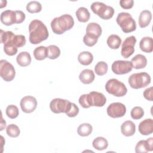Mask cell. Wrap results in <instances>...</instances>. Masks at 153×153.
<instances>
[{
  "label": "cell",
  "mask_w": 153,
  "mask_h": 153,
  "mask_svg": "<svg viewBox=\"0 0 153 153\" xmlns=\"http://www.w3.org/2000/svg\"><path fill=\"white\" fill-rule=\"evenodd\" d=\"M29 41L32 44H38L46 40L48 36V31L44 23L37 19L33 20L29 25Z\"/></svg>",
  "instance_id": "cell-1"
},
{
  "label": "cell",
  "mask_w": 153,
  "mask_h": 153,
  "mask_svg": "<svg viewBox=\"0 0 153 153\" xmlns=\"http://www.w3.org/2000/svg\"><path fill=\"white\" fill-rule=\"evenodd\" d=\"M74 25V20L70 14H63L54 18L51 22V27L53 32L57 35L63 34L66 30L72 28Z\"/></svg>",
  "instance_id": "cell-2"
},
{
  "label": "cell",
  "mask_w": 153,
  "mask_h": 153,
  "mask_svg": "<svg viewBox=\"0 0 153 153\" xmlns=\"http://www.w3.org/2000/svg\"><path fill=\"white\" fill-rule=\"evenodd\" d=\"M116 21L124 33L133 32L136 29V23L130 13L121 12L117 17Z\"/></svg>",
  "instance_id": "cell-3"
},
{
  "label": "cell",
  "mask_w": 153,
  "mask_h": 153,
  "mask_svg": "<svg viewBox=\"0 0 153 153\" xmlns=\"http://www.w3.org/2000/svg\"><path fill=\"white\" fill-rule=\"evenodd\" d=\"M1 43L6 44L11 43L16 47H22L26 42V38L23 35H15L11 31H4L1 29Z\"/></svg>",
  "instance_id": "cell-4"
},
{
  "label": "cell",
  "mask_w": 153,
  "mask_h": 153,
  "mask_svg": "<svg viewBox=\"0 0 153 153\" xmlns=\"http://www.w3.org/2000/svg\"><path fill=\"white\" fill-rule=\"evenodd\" d=\"M151 76L146 72L134 73L128 79L130 86L134 89H139L148 86L151 82Z\"/></svg>",
  "instance_id": "cell-5"
},
{
  "label": "cell",
  "mask_w": 153,
  "mask_h": 153,
  "mask_svg": "<svg viewBox=\"0 0 153 153\" xmlns=\"http://www.w3.org/2000/svg\"><path fill=\"white\" fill-rule=\"evenodd\" d=\"M106 91L116 97H123L127 92V88L125 84L115 78L109 79L105 84Z\"/></svg>",
  "instance_id": "cell-6"
},
{
  "label": "cell",
  "mask_w": 153,
  "mask_h": 153,
  "mask_svg": "<svg viewBox=\"0 0 153 153\" xmlns=\"http://www.w3.org/2000/svg\"><path fill=\"white\" fill-rule=\"evenodd\" d=\"M92 11L103 20L111 19L114 14V8L101 2H94L90 6Z\"/></svg>",
  "instance_id": "cell-7"
},
{
  "label": "cell",
  "mask_w": 153,
  "mask_h": 153,
  "mask_svg": "<svg viewBox=\"0 0 153 153\" xmlns=\"http://www.w3.org/2000/svg\"><path fill=\"white\" fill-rule=\"evenodd\" d=\"M71 102L68 100L60 98L53 99L50 103L51 111L55 114L66 113L71 108Z\"/></svg>",
  "instance_id": "cell-8"
},
{
  "label": "cell",
  "mask_w": 153,
  "mask_h": 153,
  "mask_svg": "<svg viewBox=\"0 0 153 153\" xmlns=\"http://www.w3.org/2000/svg\"><path fill=\"white\" fill-rule=\"evenodd\" d=\"M0 75L5 81H11L16 75L14 66L6 60L0 61Z\"/></svg>",
  "instance_id": "cell-9"
},
{
  "label": "cell",
  "mask_w": 153,
  "mask_h": 153,
  "mask_svg": "<svg viewBox=\"0 0 153 153\" xmlns=\"http://www.w3.org/2000/svg\"><path fill=\"white\" fill-rule=\"evenodd\" d=\"M112 72L117 75L126 74L133 69L131 62L128 60H116L112 64Z\"/></svg>",
  "instance_id": "cell-10"
},
{
  "label": "cell",
  "mask_w": 153,
  "mask_h": 153,
  "mask_svg": "<svg viewBox=\"0 0 153 153\" xmlns=\"http://www.w3.org/2000/svg\"><path fill=\"white\" fill-rule=\"evenodd\" d=\"M107 114L111 118H116L123 117L126 113V106L120 102L111 103L106 109Z\"/></svg>",
  "instance_id": "cell-11"
},
{
  "label": "cell",
  "mask_w": 153,
  "mask_h": 153,
  "mask_svg": "<svg viewBox=\"0 0 153 153\" xmlns=\"http://www.w3.org/2000/svg\"><path fill=\"white\" fill-rule=\"evenodd\" d=\"M136 38L134 36L131 35L125 39L124 41L121 50V54L124 58H128L134 52V45L136 43Z\"/></svg>",
  "instance_id": "cell-12"
},
{
  "label": "cell",
  "mask_w": 153,
  "mask_h": 153,
  "mask_svg": "<svg viewBox=\"0 0 153 153\" xmlns=\"http://www.w3.org/2000/svg\"><path fill=\"white\" fill-rule=\"evenodd\" d=\"M36 99L31 96H26L23 97L20 103V108L25 113H31L33 112L37 106Z\"/></svg>",
  "instance_id": "cell-13"
},
{
  "label": "cell",
  "mask_w": 153,
  "mask_h": 153,
  "mask_svg": "<svg viewBox=\"0 0 153 153\" xmlns=\"http://www.w3.org/2000/svg\"><path fill=\"white\" fill-rule=\"evenodd\" d=\"M88 102L90 106L102 107L106 102V98L102 93L91 91L88 94Z\"/></svg>",
  "instance_id": "cell-14"
},
{
  "label": "cell",
  "mask_w": 153,
  "mask_h": 153,
  "mask_svg": "<svg viewBox=\"0 0 153 153\" xmlns=\"http://www.w3.org/2000/svg\"><path fill=\"white\" fill-rule=\"evenodd\" d=\"M153 151V137L139 141L135 146L136 153H146Z\"/></svg>",
  "instance_id": "cell-15"
},
{
  "label": "cell",
  "mask_w": 153,
  "mask_h": 153,
  "mask_svg": "<svg viewBox=\"0 0 153 153\" xmlns=\"http://www.w3.org/2000/svg\"><path fill=\"white\" fill-rule=\"evenodd\" d=\"M1 21L6 26H11L16 23V14L15 11L7 10L1 14Z\"/></svg>",
  "instance_id": "cell-16"
},
{
  "label": "cell",
  "mask_w": 153,
  "mask_h": 153,
  "mask_svg": "<svg viewBox=\"0 0 153 153\" xmlns=\"http://www.w3.org/2000/svg\"><path fill=\"white\" fill-rule=\"evenodd\" d=\"M139 131L142 135H149L153 132V120L151 118L142 121L138 126Z\"/></svg>",
  "instance_id": "cell-17"
},
{
  "label": "cell",
  "mask_w": 153,
  "mask_h": 153,
  "mask_svg": "<svg viewBox=\"0 0 153 153\" xmlns=\"http://www.w3.org/2000/svg\"><path fill=\"white\" fill-rule=\"evenodd\" d=\"M136 131V126L134 123L130 121L127 120L124 121L121 126V133L127 137L133 136Z\"/></svg>",
  "instance_id": "cell-18"
},
{
  "label": "cell",
  "mask_w": 153,
  "mask_h": 153,
  "mask_svg": "<svg viewBox=\"0 0 153 153\" xmlns=\"http://www.w3.org/2000/svg\"><path fill=\"white\" fill-rule=\"evenodd\" d=\"M130 62L132 64L133 68L136 69L144 68L147 65V59L146 57L140 54L134 56Z\"/></svg>",
  "instance_id": "cell-19"
},
{
  "label": "cell",
  "mask_w": 153,
  "mask_h": 153,
  "mask_svg": "<svg viewBox=\"0 0 153 153\" xmlns=\"http://www.w3.org/2000/svg\"><path fill=\"white\" fill-rule=\"evenodd\" d=\"M152 19V14L149 10H143L139 16L138 23L140 27L143 28L148 26Z\"/></svg>",
  "instance_id": "cell-20"
},
{
  "label": "cell",
  "mask_w": 153,
  "mask_h": 153,
  "mask_svg": "<svg viewBox=\"0 0 153 153\" xmlns=\"http://www.w3.org/2000/svg\"><path fill=\"white\" fill-rule=\"evenodd\" d=\"M95 78L94 72L88 69L83 70L79 75V79L81 82L84 84H89L91 83Z\"/></svg>",
  "instance_id": "cell-21"
},
{
  "label": "cell",
  "mask_w": 153,
  "mask_h": 153,
  "mask_svg": "<svg viewBox=\"0 0 153 153\" xmlns=\"http://www.w3.org/2000/svg\"><path fill=\"white\" fill-rule=\"evenodd\" d=\"M139 47L140 50L145 53H151L153 51L152 38L149 36L142 38L139 42Z\"/></svg>",
  "instance_id": "cell-22"
},
{
  "label": "cell",
  "mask_w": 153,
  "mask_h": 153,
  "mask_svg": "<svg viewBox=\"0 0 153 153\" xmlns=\"http://www.w3.org/2000/svg\"><path fill=\"white\" fill-rule=\"evenodd\" d=\"M31 56L27 51H22L16 57L17 64L23 67L29 66L31 63Z\"/></svg>",
  "instance_id": "cell-23"
},
{
  "label": "cell",
  "mask_w": 153,
  "mask_h": 153,
  "mask_svg": "<svg viewBox=\"0 0 153 153\" xmlns=\"http://www.w3.org/2000/svg\"><path fill=\"white\" fill-rule=\"evenodd\" d=\"M76 17L78 20L80 22L85 23L89 20L90 17V14L87 8L81 7L78 8L75 12Z\"/></svg>",
  "instance_id": "cell-24"
},
{
  "label": "cell",
  "mask_w": 153,
  "mask_h": 153,
  "mask_svg": "<svg viewBox=\"0 0 153 153\" xmlns=\"http://www.w3.org/2000/svg\"><path fill=\"white\" fill-rule=\"evenodd\" d=\"M78 60L80 64L87 66L92 63L93 60V56L89 51H82L78 54Z\"/></svg>",
  "instance_id": "cell-25"
},
{
  "label": "cell",
  "mask_w": 153,
  "mask_h": 153,
  "mask_svg": "<svg viewBox=\"0 0 153 153\" xmlns=\"http://www.w3.org/2000/svg\"><path fill=\"white\" fill-rule=\"evenodd\" d=\"M102 32L101 26L97 23L92 22L87 25L86 27V33L93 35L99 38Z\"/></svg>",
  "instance_id": "cell-26"
},
{
  "label": "cell",
  "mask_w": 153,
  "mask_h": 153,
  "mask_svg": "<svg viewBox=\"0 0 153 153\" xmlns=\"http://www.w3.org/2000/svg\"><path fill=\"white\" fill-rule=\"evenodd\" d=\"M106 42L110 48L116 50L120 48L121 44V39L118 35L112 34L108 36Z\"/></svg>",
  "instance_id": "cell-27"
},
{
  "label": "cell",
  "mask_w": 153,
  "mask_h": 153,
  "mask_svg": "<svg viewBox=\"0 0 153 153\" xmlns=\"http://www.w3.org/2000/svg\"><path fill=\"white\" fill-rule=\"evenodd\" d=\"M93 146L97 150L102 151L106 149L108 146V140L103 137H97L92 142Z\"/></svg>",
  "instance_id": "cell-28"
},
{
  "label": "cell",
  "mask_w": 153,
  "mask_h": 153,
  "mask_svg": "<svg viewBox=\"0 0 153 153\" xmlns=\"http://www.w3.org/2000/svg\"><path fill=\"white\" fill-rule=\"evenodd\" d=\"M33 56L37 60H42L47 57V48L45 46H39L33 50Z\"/></svg>",
  "instance_id": "cell-29"
},
{
  "label": "cell",
  "mask_w": 153,
  "mask_h": 153,
  "mask_svg": "<svg viewBox=\"0 0 153 153\" xmlns=\"http://www.w3.org/2000/svg\"><path fill=\"white\" fill-rule=\"evenodd\" d=\"M93 131V127L89 123H83L80 124L77 128L78 134L82 137L89 136Z\"/></svg>",
  "instance_id": "cell-30"
},
{
  "label": "cell",
  "mask_w": 153,
  "mask_h": 153,
  "mask_svg": "<svg viewBox=\"0 0 153 153\" xmlns=\"http://www.w3.org/2000/svg\"><path fill=\"white\" fill-rule=\"evenodd\" d=\"M47 57L50 59H56L60 55V48L55 45H50L47 47Z\"/></svg>",
  "instance_id": "cell-31"
},
{
  "label": "cell",
  "mask_w": 153,
  "mask_h": 153,
  "mask_svg": "<svg viewBox=\"0 0 153 153\" xmlns=\"http://www.w3.org/2000/svg\"><path fill=\"white\" fill-rule=\"evenodd\" d=\"M108 69V64L103 61L99 62L94 66V72L99 76L105 75Z\"/></svg>",
  "instance_id": "cell-32"
},
{
  "label": "cell",
  "mask_w": 153,
  "mask_h": 153,
  "mask_svg": "<svg viewBox=\"0 0 153 153\" xmlns=\"http://www.w3.org/2000/svg\"><path fill=\"white\" fill-rule=\"evenodd\" d=\"M26 10L30 13H37L41 11L42 5L38 1H30L27 4Z\"/></svg>",
  "instance_id": "cell-33"
},
{
  "label": "cell",
  "mask_w": 153,
  "mask_h": 153,
  "mask_svg": "<svg viewBox=\"0 0 153 153\" xmlns=\"http://www.w3.org/2000/svg\"><path fill=\"white\" fill-rule=\"evenodd\" d=\"M6 133L11 137H17L20 135V130L19 127L14 124H11L7 127Z\"/></svg>",
  "instance_id": "cell-34"
},
{
  "label": "cell",
  "mask_w": 153,
  "mask_h": 153,
  "mask_svg": "<svg viewBox=\"0 0 153 153\" xmlns=\"http://www.w3.org/2000/svg\"><path fill=\"white\" fill-rule=\"evenodd\" d=\"M5 113L8 118L11 119H14L18 117L19 114V111L16 106L14 105H10L7 107Z\"/></svg>",
  "instance_id": "cell-35"
},
{
  "label": "cell",
  "mask_w": 153,
  "mask_h": 153,
  "mask_svg": "<svg viewBox=\"0 0 153 153\" xmlns=\"http://www.w3.org/2000/svg\"><path fill=\"white\" fill-rule=\"evenodd\" d=\"M98 38H99L93 35L86 33V34L84 36L83 42L87 46L93 47L97 43Z\"/></svg>",
  "instance_id": "cell-36"
},
{
  "label": "cell",
  "mask_w": 153,
  "mask_h": 153,
  "mask_svg": "<svg viewBox=\"0 0 153 153\" xmlns=\"http://www.w3.org/2000/svg\"><path fill=\"white\" fill-rule=\"evenodd\" d=\"M131 117L134 120H139L142 118L144 115V111L140 106H135L131 110Z\"/></svg>",
  "instance_id": "cell-37"
},
{
  "label": "cell",
  "mask_w": 153,
  "mask_h": 153,
  "mask_svg": "<svg viewBox=\"0 0 153 153\" xmlns=\"http://www.w3.org/2000/svg\"><path fill=\"white\" fill-rule=\"evenodd\" d=\"M4 51L7 55L11 56L17 54L18 49L13 44L6 43L4 44Z\"/></svg>",
  "instance_id": "cell-38"
},
{
  "label": "cell",
  "mask_w": 153,
  "mask_h": 153,
  "mask_svg": "<svg viewBox=\"0 0 153 153\" xmlns=\"http://www.w3.org/2000/svg\"><path fill=\"white\" fill-rule=\"evenodd\" d=\"M79 108L74 103H71V106L69 111L65 113V114L69 117H75L79 113Z\"/></svg>",
  "instance_id": "cell-39"
},
{
  "label": "cell",
  "mask_w": 153,
  "mask_h": 153,
  "mask_svg": "<svg viewBox=\"0 0 153 153\" xmlns=\"http://www.w3.org/2000/svg\"><path fill=\"white\" fill-rule=\"evenodd\" d=\"M78 102L80 105L84 108H88L90 107L88 102L87 94H84L81 95L79 98Z\"/></svg>",
  "instance_id": "cell-40"
},
{
  "label": "cell",
  "mask_w": 153,
  "mask_h": 153,
  "mask_svg": "<svg viewBox=\"0 0 153 153\" xmlns=\"http://www.w3.org/2000/svg\"><path fill=\"white\" fill-rule=\"evenodd\" d=\"M120 5L124 9H130L134 5V1L133 0H121Z\"/></svg>",
  "instance_id": "cell-41"
},
{
  "label": "cell",
  "mask_w": 153,
  "mask_h": 153,
  "mask_svg": "<svg viewBox=\"0 0 153 153\" xmlns=\"http://www.w3.org/2000/svg\"><path fill=\"white\" fill-rule=\"evenodd\" d=\"M152 93H153V87H150L149 88H147L143 93V97L148 100L152 101L153 97H152Z\"/></svg>",
  "instance_id": "cell-42"
},
{
  "label": "cell",
  "mask_w": 153,
  "mask_h": 153,
  "mask_svg": "<svg viewBox=\"0 0 153 153\" xmlns=\"http://www.w3.org/2000/svg\"><path fill=\"white\" fill-rule=\"evenodd\" d=\"M16 23L17 24L22 23L25 19L26 16L25 14L20 10H16Z\"/></svg>",
  "instance_id": "cell-43"
},
{
  "label": "cell",
  "mask_w": 153,
  "mask_h": 153,
  "mask_svg": "<svg viewBox=\"0 0 153 153\" xmlns=\"http://www.w3.org/2000/svg\"><path fill=\"white\" fill-rule=\"evenodd\" d=\"M6 127V122L2 118V116H1V129L0 130L2 131L5 127Z\"/></svg>",
  "instance_id": "cell-44"
}]
</instances>
